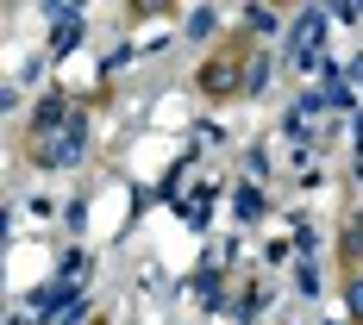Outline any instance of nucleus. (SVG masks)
<instances>
[{
    "label": "nucleus",
    "instance_id": "nucleus-1",
    "mask_svg": "<svg viewBox=\"0 0 363 325\" xmlns=\"http://www.w3.org/2000/svg\"><path fill=\"white\" fill-rule=\"evenodd\" d=\"M88 144H94V125H88V113H75L69 125H57L32 150H38V169H82L88 163Z\"/></svg>",
    "mask_w": 363,
    "mask_h": 325
},
{
    "label": "nucleus",
    "instance_id": "nucleus-2",
    "mask_svg": "<svg viewBox=\"0 0 363 325\" xmlns=\"http://www.w3.org/2000/svg\"><path fill=\"white\" fill-rule=\"evenodd\" d=\"M326 25H332L326 6H307V13L289 25V63H294V69L313 75V69H326V63H332V57H326Z\"/></svg>",
    "mask_w": 363,
    "mask_h": 325
},
{
    "label": "nucleus",
    "instance_id": "nucleus-3",
    "mask_svg": "<svg viewBox=\"0 0 363 325\" xmlns=\"http://www.w3.org/2000/svg\"><path fill=\"white\" fill-rule=\"evenodd\" d=\"M82 300H88V294L75 288V282H50V288H38L32 300H26V313H38V319H57V325H63L75 307H82Z\"/></svg>",
    "mask_w": 363,
    "mask_h": 325
},
{
    "label": "nucleus",
    "instance_id": "nucleus-4",
    "mask_svg": "<svg viewBox=\"0 0 363 325\" xmlns=\"http://www.w3.org/2000/svg\"><path fill=\"white\" fill-rule=\"evenodd\" d=\"M69 119H75V107L63 101V94H44V101L32 107V144H38V138H50L57 125H69Z\"/></svg>",
    "mask_w": 363,
    "mask_h": 325
},
{
    "label": "nucleus",
    "instance_id": "nucleus-5",
    "mask_svg": "<svg viewBox=\"0 0 363 325\" xmlns=\"http://www.w3.org/2000/svg\"><path fill=\"white\" fill-rule=\"evenodd\" d=\"M232 213L245 219V225H251V219L263 213V188H257V181H251V188H245V181H238V194H232Z\"/></svg>",
    "mask_w": 363,
    "mask_h": 325
},
{
    "label": "nucleus",
    "instance_id": "nucleus-6",
    "mask_svg": "<svg viewBox=\"0 0 363 325\" xmlns=\"http://www.w3.org/2000/svg\"><path fill=\"white\" fill-rule=\"evenodd\" d=\"M194 300H201V307H219V269H213V263L194 275Z\"/></svg>",
    "mask_w": 363,
    "mask_h": 325
},
{
    "label": "nucleus",
    "instance_id": "nucleus-7",
    "mask_svg": "<svg viewBox=\"0 0 363 325\" xmlns=\"http://www.w3.org/2000/svg\"><path fill=\"white\" fill-rule=\"evenodd\" d=\"M269 88V57H251V69H245V94H263Z\"/></svg>",
    "mask_w": 363,
    "mask_h": 325
},
{
    "label": "nucleus",
    "instance_id": "nucleus-8",
    "mask_svg": "<svg viewBox=\"0 0 363 325\" xmlns=\"http://www.w3.org/2000/svg\"><path fill=\"white\" fill-rule=\"evenodd\" d=\"M245 25H251V32H276V6H245Z\"/></svg>",
    "mask_w": 363,
    "mask_h": 325
},
{
    "label": "nucleus",
    "instance_id": "nucleus-9",
    "mask_svg": "<svg viewBox=\"0 0 363 325\" xmlns=\"http://www.w3.org/2000/svg\"><path fill=\"white\" fill-rule=\"evenodd\" d=\"M213 25H219V19H213V6H194V13H188V38H207Z\"/></svg>",
    "mask_w": 363,
    "mask_h": 325
},
{
    "label": "nucleus",
    "instance_id": "nucleus-10",
    "mask_svg": "<svg viewBox=\"0 0 363 325\" xmlns=\"http://www.w3.org/2000/svg\"><path fill=\"white\" fill-rule=\"evenodd\" d=\"M326 13H332V19H345V25H357V19H363V0H332Z\"/></svg>",
    "mask_w": 363,
    "mask_h": 325
},
{
    "label": "nucleus",
    "instance_id": "nucleus-11",
    "mask_svg": "<svg viewBox=\"0 0 363 325\" xmlns=\"http://www.w3.org/2000/svg\"><path fill=\"white\" fill-rule=\"evenodd\" d=\"M182 219L201 232V225H207V200H201V194H194V200H182Z\"/></svg>",
    "mask_w": 363,
    "mask_h": 325
},
{
    "label": "nucleus",
    "instance_id": "nucleus-12",
    "mask_svg": "<svg viewBox=\"0 0 363 325\" xmlns=\"http://www.w3.org/2000/svg\"><path fill=\"white\" fill-rule=\"evenodd\" d=\"M345 300H351V313H357V319H363V275H357V282H351V294H345Z\"/></svg>",
    "mask_w": 363,
    "mask_h": 325
},
{
    "label": "nucleus",
    "instance_id": "nucleus-13",
    "mask_svg": "<svg viewBox=\"0 0 363 325\" xmlns=\"http://www.w3.org/2000/svg\"><path fill=\"white\" fill-rule=\"evenodd\" d=\"M351 75H357V81H363V57H357V63H351Z\"/></svg>",
    "mask_w": 363,
    "mask_h": 325
}]
</instances>
